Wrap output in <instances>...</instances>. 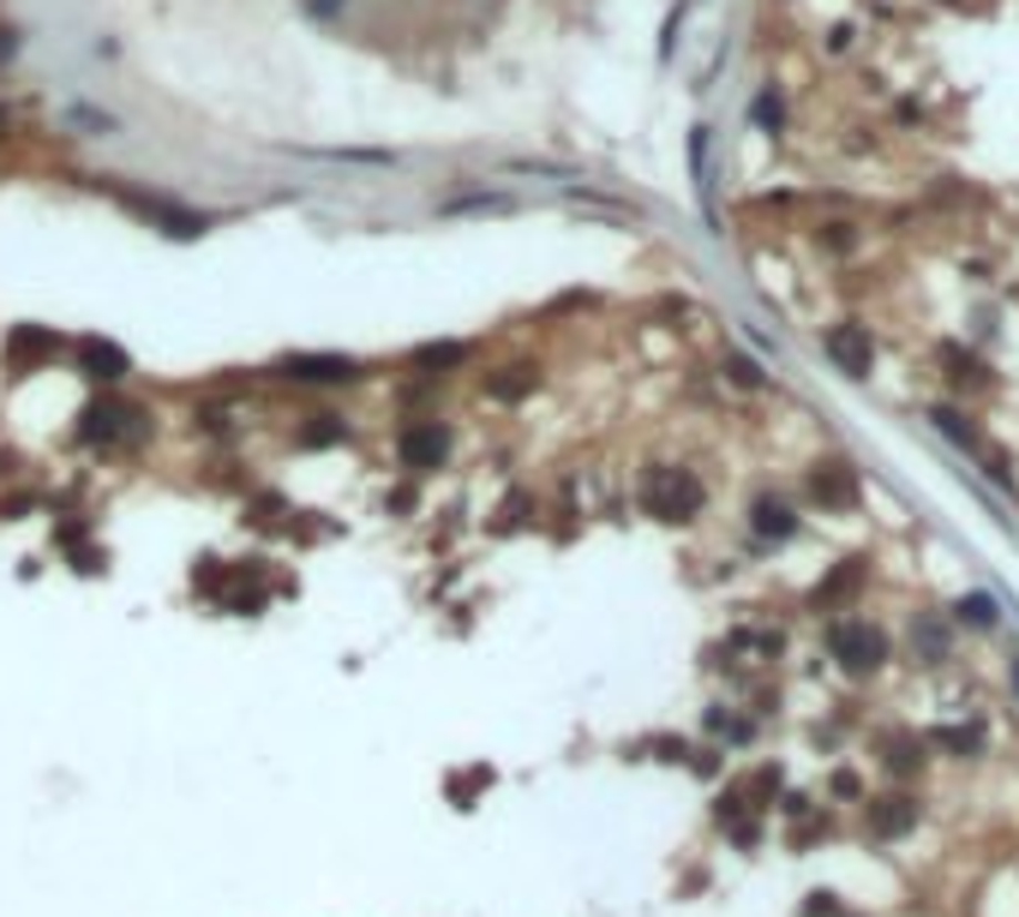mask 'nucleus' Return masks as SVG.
Returning <instances> with one entry per match:
<instances>
[{"label":"nucleus","mask_w":1019,"mask_h":917,"mask_svg":"<svg viewBox=\"0 0 1019 917\" xmlns=\"http://www.w3.org/2000/svg\"><path fill=\"white\" fill-rule=\"evenodd\" d=\"M642 510L660 522H690L702 510V480L690 468H648L642 475Z\"/></svg>","instance_id":"1"},{"label":"nucleus","mask_w":1019,"mask_h":917,"mask_svg":"<svg viewBox=\"0 0 1019 917\" xmlns=\"http://www.w3.org/2000/svg\"><path fill=\"white\" fill-rule=\"evenodd\" d=\"M139 426H144V414L132 408V403H91V408H84L79 438L96 444V450H114V444L139 438Z\"/></svg>","instance_id":"2"},{"label":"nucleus","mask_w":1019,"mask_h":917,"mask_svg":"<svg viewBox=\"0 0 1019 917\" xmlns=\"http://www.w3.org/2000/svg\"><path fill=\"white\" fill-rule=\"evenodd\" d=\"M828 648H834L839 665H852V672H876V665L888 660V635H882L876 624H834Z\"/></svg>","instance_id":"3"},{"label":"nucleus","mask_w":1019,"mask_h":917,"mask_svg":"<svg viewBox=\"0 0 1019 917\" xmlns=\"http://www.w3.org/2000/svg\"><path fill=\"white\" fill-rule=\"evenodd\" d=\"M396 456H402L408 475H432V468L450 456V432L438 420H415V426H402V438H396Z\"/></svg>","instance_id":"4"},{"label":"nucleus","mask_w":1019,"mask_h":917,"mask_svg":"<svg viewBox=\"0 0 1019 917\" xmlns=\"http://www.w3.org/2000/svg\"><path fill=\"white\" fill-rule=\"evenodd\" d=\"M276 373L288 384H354L360 378V360H348V354H288Z\"/></svg>","instance_id":"5"},{"label":"nucleus","mask_w":1019,"mask_h":917,"mask_svg":"<svg viewBox=\"0 0 1019 917\" xmlns=\"http://www.w3.org/2000/svg\"><path fill=\"white\" fill-rule=\"evenodd\" d=\"M79 373L84 378H96V384H121L126 373H132V360L114 343H96V336H84L79 343Z\"/></svg>","instance_id":"6"},{"label":"nucleus","mask_w":1019,"mask_h":917,"mask_svg":"<svg viewBox=\"0 0 1019 917\" xmlns=\"http://www.w3.org/2000/svg\"><path fill=\"white\" fill-rule=\"evenodd\" d=\"M54 348H61V336L37 330V324H19V330L7 336V366H12V373H31V366L49 360Z\"/></svg>","instance_id":"7"},{"label":"nucleus","mask_w":1019,"mask_h":917,"mask_svg":"<svg viewBox=\"0 0 1019 917\" xmlns=\"http://www.w3.org/2000/svg\"><path fill=\"white\" fill-rule=\"evenodd\" d=\"M828 354H834V366H846L852 378H869V336L858 330V324L828 330Z\"/></svg>","instance_id":"8"},{"label":"nucleus","mask_w":1019,"mask_h":917,"mask_svg":"<svg viewBox=\"0 0 1019 917\" xmlns=\"http://www.w3.org/2000/svg\"><path fill=\"white\" fill-rule=\"evenodd\" d=\"M750 528H756L762 540H792L797 534V516L786 498H756V510H750Z\"/></svg>","instance_id":"9"},{"label":"nucleus","mask_w":1019,"mask_h":917,"mask_svg":"<svg viewBox=\"0 0 1019 917\" xmlns=\"http://www.w3.org/2000/svg\"><path fill=\"white\" fill-rule=\"evenodd\" d=\"M809 498L828 505V510H846L852 498H858V486H852L846 468H816V475H809Z\"/></svg>","instance_id":"10"},{"label":"nucleus","mask_w":1019,"mask_h":917,"mask_svg":"<svg viewBox=\"0 0 1019 917\" xmlns=\"http://www.w3.org/2000/svg\"><path fill=\"white\" fill-rule=\"evenodd\" d=\"M869 822H876L882 839H894V834H906V827L918 822V804H911V797H882V804L869 809Z\"/></svg>","instance_id":"11"},{"label":"nucleus","mask_w":1019,"mask_h":917,"mask_svg":"<svg viewBox=\"0 0 1019 917\" xmlns=\"http://www.w3.org/2000/svg\"><path fill=\"white\" fill-rule=\"evenodd\" d=\"M343 438H348L343 414H313V420L294 432V444H300V450H324V444H343Z\"/></svg>","instance_id":"12"},{"label":"nucleus","mask_w":1019,"mask_h":917,"mask_svg":"<svg viewBox=\"0 0 1019 917\" xmlns=\"http://www.w3.org/2000/svg\"><path fill=\"white\" fill-rule=\"evenodd\" d=\"M528 390H534V366H505L498 378H486V396H498V403H516Z\"/></svg>","instance_id":"13"},{"label":"nucleus","mask_w":1019,"mask_h":917,"mask_svg":"<svg viewBox=\"0 0 1019 917\" xmlns=\"http://www.w3.org/2000/svg\"><path fill=\"white\" fill-rule=\"evenodd\" d=\"M480 786H492V767H486V762H480V767H468V774H456V780H450V804H462V809H468V797H475Z\"/></svg>","instance_id":"14"},{"label":"nucleus","mask_w":1019,"mask_h":917,"mask_svg":"<svg viewBox=\"0 0 1019 917\" xmlns=\"http://www.w3.org/2000/svg\"><path fill=\"white\" fill-rule=\"evenodd\" d=\"M445 211L450 216H475V211H492L498 216V211H510V198H505V192H475V198H456V204H445Z\"/></svg>","instance_id":"15"},{"label":"nucleus","mask_w":1019,"mask_h":917,"mask_svg":"<svg viewBox=\"0 0 1019 917\" xmlns=\"http://www.w3.org/2000/svg\"><path fill=\"white\" fill-rule=\"evenodd\" d=\"M936 744H941V750H966V756H978V750H984V726H948V732H936Z\"/></svg>","instance_id":"16"},{"label":"nucleus","mask_w":1019,"mask_h":917,"mask_svg":"<svg viewBox=\"0 0 1019 917\" xmlns=\"http://www.w3.org/2000/svg\"><path fill=\"white\" fill-rule=\"evenodd\" d=\"M959 618H966V624H978V630L996 624V600H989V594H966V600H959Z\"/></svg>","instance_id":"17"},{"label":"nucleus","mask_w":1019,"mask_h":917,"mask_svg":"<svg viewBox=\"0 0 1019 917\" xmlns=\"http://www.w3.org/2000/svg\"><path fill=\"white\" fill-rule=\"evenodd\" d=\"M456 360H462V343H445V348H420V354H415V366H420V373H432V366H456Z\"/></svg>","instance_id":"18"},{"label":"nucleus","mask_w":1019,"mask_h":917,"mask_svg":"<svg viewBox=\"0 0 1019 917\" xmlns=\"http://www.w3.org/2000/svg\"><path fill=\"white\" fill-rule=\"evenodd\" d=\"M918 648H924V660H941V654H948V630L924 618V624H918Z\"/></svg>","instance_id":"19"},{"label":"nucleus","mask_w":1019,"mask_h":917,"mask_svg":"<svg viewBox=\"0 0 1019 917\" xmlns=\"http://www.w3.org/2000/svg\"><path fill=\"white\" fill-rule=\"evenodd\" d=\"M936 432H948L954 444H971V432H966V420H959V414H948V408H936Z\"/></svg>","instance_id":"20"},{"label":"nucleus","mask_w":1019,"mask_h":917,"mask_svg":"<svg viewBox=\"0 0 1019 917\" xmlns=\"http://www.w3.org/2000/svg\"><path fill=\"white\" fill-rule=\"evenodd\" d=\"M726 373H732L737 384H750V390H756V384H762V373H756V366H750V360H726Z\"/></svg>","instance_id":"21"},{"label":"nucleus","mask_w":1019,"mask_h":917,"mask_svg":"<svg viewBox=\"0 0 1019 917\" xmlns=\"http://www.w3.org/2000/svg\"><path fill=\"white\" fill-rule=\"evenodd\" d=\"M343 7H348V0H306V12H313V19H336Z\"/></svg>","instance_id":"22"},{"label":"nucleus","mask_w":1019,"mask_h":917,"mask_svg":"<svg viewBox=\"0 0 1019 917\" xmlns=\"http://www.w3.org/2000/svg\"><path fill=\"white\" fill-rule=\"evenodd\" d=\"M804 917H834V894H809V906H804Z\"/></svg>","instance_id":"23"},{"label":"nucleus","mask_w":1019,"mask_h":917,"mask_svg":"<svg viewBox=\"0 0 1019 917\" xmlns=\"http://www.w3.org/2000/svg\"><path fill=\"white\" fill-rule=\"evenodd\" d=\"M756 121H767V126L779 121V102H774V96H762V102H756Z\"/></svg>","instance_id":"24"},{"label":"nucleus","mask_w":1019,"mask_h":917,"mask_svg":"<svg viewBox=\"0 0 1019 917\" xmlns=\"http://www.w3.org/2000/svg\"><path fill=\"white\" fill-rule=\"evenodd\" d=\"M7 475H19V456H12V450H0V480H7Z\"/></svg>","instance_id":"25"},{"label":"nucleus","mask_w":1019,"mask_h":917,"mask_svg":"<svg viewBox=\"0 0 1019 917\" xmlns=\"http://www.w3.org/2000/svg\"><path fill=\"white\" fill-rule=\"evenodd\" d=\"M0 54H12V31H0Z\"/></svg>","instance_id":"26"},{"label":"nucleus","mask_w":1019,"mask_h":917,"mask_svg":"<svg viewBox=\"0 0 1019 917\" xmlns=\"http://www.w3.org/2000/svg\"><path fill=\"white\" fill-rule=\"evenodd\" d=\"M1013 684H1019V660H1013Z\"/></svg>","instance_id":"27"}]
</instances>
